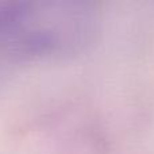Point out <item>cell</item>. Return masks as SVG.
I'll return each mask as SVG.
<instances>
[{"label":"cell","instance_id":"cell-1","mask_svg":"<svg viewBox=\"0 0 154 154\" xmlns=\"http://www.w3.org/2000/svg\"><path fill=\"white\" fill-rule=\"evenodd\" d=\"M96 31L95 14L80 3H2L0 54L19 58L81 50Z\"/></svg>","mask_w":154,"mask_h":154}]
</instances>
